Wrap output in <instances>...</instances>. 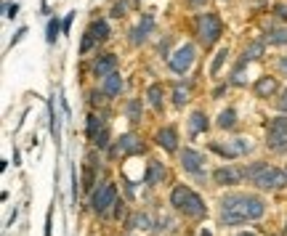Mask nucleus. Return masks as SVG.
<instances>
[{
    "mask_svg": "<svg viewBox=\"0 0 287 236\" xmlns=\"http://www.w3.org/2000/svg\"><path fill=\"white\" fill-rule=\"evenodd\" d=\"M266 205L261 196H250V194H229L221 202V223L223 226H239L245 220H258Z\"/></svg>",
    "mask_w": 287,
    "mask_h": 236,
    "instance_id": "obj_1",
    "label": "nucleus"
},
{
    "mask_svg": "<svg viewBox=\"0 0 287 236\" xmlns=\"http://www.w3.org/2000/svg\"><path fill=\"white\" fill-rule=\"evenodd\" d=\"M170 205L178 210V212H184L186 218H202L205 215V202L199 199V194H194L189 186H176L173 191H170Z\"/></svg>",
    "mask_w": 287,
    "mask_h": 236,
    "instance_id": "obj_2",
    "label": "nucleus"
},
{
    "mask_svg": "<svg viewBox=\"0 0 287 236\" xmlns=\"http://www.w3.org/2000/svg\"><path fill=\"white\" fill-rule=\"evenodd\" d=\"M221 35H223V24H221V19L215 11H205L199 19H197V40L202 48H213L215 43L221 40Z\"/></svg>",
    "mask_w": 287,
    "mask_h": 236,
    "instance_id": "obj_3",
    "label": "nucleus"
},
{
    "mask_svg": "<svg viewBox=\"0 0 287 236\" xmlns=\"http://www.w3.org/2000/svg\"><path fill=\"white\" fill-rule=\"evenodd\" d=\"M194 56H197L194 45L184 43V45H178V48L167 56V64H170V69H173L176 75H186L189 69H191V64H194Z\"/></svg>",
    "mask_w": 287,
    "mask_h": 236,
    "instance_id": "obj_4",
    "label": "nucleus"
},
{
    "mask_svg": "<svg viewBox=\"0 0 287 236\" xmlns=\"http://www.w3.org/2000/svg\"><path fill=\"white\" fill-rule=\"evenodd\" d=\"M253 183L258 188H263V191H274V188H282L287 183V173L271 167V164H266V167H263L255 178H253Z\"/></svg>",
    "mask_w": 287,
    "mask_h": 236,
    "instance_id": "obj_5",
    "label": "nucleus"
},
{
    "mask_svg": "<svg viewBox=\"0 0 287 236\" xmlns=\"http://www.w3.org/2000/svg\"><path fill=\"white\" fill-rule=\"evenodd\" d=\"M112 205H117V188H114V183H101V186L93 191L91 207H93V212L104 215V212L109 210Z\"/></svg>",
    "mask_w": 287,
    "mask_h": 236,
    "instance_id": "obj_6",
    "label": "nucleus"
},
{
    "mask_svg": "<svg viewBox=\"0 0 287 236\" xmlns=\"http://www.w3.org/2000/svg\"><path fill=\"white\" fill-rule=\"evenodd\" d=\"M213 151H218L223 157H242L247 151H253V141L250 138H234V141H226V144H213Z\"/></svg>",
    "mask_w": 287,
    "mask_h": 236,
    "instance_id": "obj_7",
    "label": "nucleus"
},
{
    "mask_svg": "<svg viewBox=\"0 0 287 236\" xmlns=\"http://www.w3.org/2000/svg\"><path fill=\"white\" fill-rule=\"evenodd\" d=\"M138 151H144L141 138L133 136V133H125V136H120L117 144L112 146V157H130V154H138Z\"/></svg>",
    "mask_w": 287,
    "mask_h": 236,
    "instance_id": "obj_8",
    "label": "nucleus"
},
{
    "mask_svg": "<svg viewBox=\"0 0 287 236\" xmlns=\"http://www.w3.org/2000/svg\"><path fill=\"white\" fill-rule=\"evenodd\" d=\"M245 170L242 167H234V164H226V167H218L213 173V181L218 183V186H237L239 181L245 178Z\"/></svg>",
    "mask_w": 287,
    "mask_h": 236,
    "instance_id": "obj_9",
    "label": "nucleus"
},
{
    "mask_svg": "<svg viewBox=\"0 0 287 236\" xmlns=\"http://www.w3.org/2000/svg\"><path fill=\"white\" fill-rule=\"evenodd\" d=\"M117 72V56L114 53H104V56H99L93 61V75L96 77H109V75H114Z\"/></svg>",
    "mask_w": 287,
    "mask_h": 236,
    "instance_id": "obj_10",
    "label": "nucleus"
},
{
    "mask_svg": "<svg viewBox=\"0 0 287 236\" xmlns=\"http://www.w3.org/2000/svg\"><path fill=\"white\" fill-rule=\"evenodd\" d=\"M253 93L258 98H271V96H277L279 93V82L277 77H269V75H263L255 80V85H253Z\"/></svg>",
    "mask_w": 287,
    "mask_h": 236,
    "instance_id": "obj_11",
    "label": "nucleus"
},
{
    "mask_svg": "<svg viewBox=\"0 0 287 236\" xmlns=\"http://www.w3.org/2000/svg\"><path fill=\"white\" fill-rule=\"evenodd\" d=\"M202 164H205V157L194 149H184L181 151V167L189 173H202Z\"/></svg>",
    "mask_w": 287,
    "mask_h": 236,
    "instance_id": "obj_12",
    "label": "nucleus"
},
{
    "mask_svg": "<svg viewBox=\"0 0 287 236\" xmlns=\"http://www.w3.org/2000/svg\"><path fill=\"white\" fill-rule=\"evenodd\" d=\"M162 178H165V164L157 162V159H149V164H147V175H144V183L157 186V183H162Z\"/></svg>",
    "mask_w": 287,
    "mask_h": 236,
    "instance_id": "obj_13",
    "label": "nucleus"
},
{
    "mask_svg": "<svg viewBox=\"0 0 287 236\" xmlns=\"http://www.w3.org/2000/svg\"><path fill=\"white\" fill-rule=\"evenodd\" d=\"M157 146H162L165 151H178V136H176V127H162L157 133Z\"/></svg>",
    "mask_w": 287,
    "mask_h": 236,
    "instance_id": "obj_14",
    "label": "nucleus"
},
{
    "mask_svg": "<svg viewBox=\"0 0 287 236\" xmlns=\"http://www.w3.org/2000/svg\"><path fill=\"white\" fill-rule=\"evenodd\" d=\"M123 75L120 72H114V75H109V77H104L101 80V90H104V96H120V90H123Z\"/></svg>",
    "mask_w": 287,
    "mask_h": 236,
    "instance_id": "obj_15",
    "label": "nucleus"
},
{
    "mask_svg": "<svg viewBox=\"0 0 287 236\" xmlns=\"http://www.w3.org/2000/svg\"><path fill=\"white\" fill-rule=\"evenodd\" d=\"M266 146L274 151L287 149V130H266Z\"/></svg>",
    "mask_w": 287,
    "mask_h": 236,
    "instance_id": "obj_16",
    "label": "nucleus"
},
{
    "mask_svg": "<svg viewBox=\"0 0 287 236\" xmlns=\"http://www.w3.org/2000/svg\"><path fill=\"white\" fill-rule=\"evenodd\" d=\"M147 98H149V104H152V109H162V101H165V90H162V85L160 82H152V85L147 88Z\"/></svg>",
    "mask_w": 287,
    "mask_h": 236,
    "instance_id": "obj_17",
    "label": "nucleus"
},
{
    "mask_svg": "<svg viewBox=\"0 0 287 236\" xmlns=\"http://www.w3.org/2000/svg\"><path fill=\"white\" fill-rule=\"evenodd\" d=\"M88 35L96 40V43H101V40H106L109 38V24H106L104 19H99V21H93L91 24V29H88Z\"/></svg>",
    "mask_w": 287,
    "mask_h": 236,
    "instance_id": "obj_18",
    "label": "nucleus"
},
{
    "mask_svg": "<svg viewBox=\"0 0 287 236\" xmlns=\"http://www.w3.org/2000/svg\"><path fill=\"white\" fill-rule=\"evenodd\" d=\"M263 40L269 45H287V27H279V29H269L263 35Z\"/></svg>",
    "mask_w": 287,
    "mask_h": 236,
    "instance_id": "obj_19",
    "label": "nucleus"
},
{
    "mask_svg": "<svg viewBox=\"0 0 287 236\" xmlns=\"http://www.w3.org/2000/svg\"><path fill=\"white\" fill-rule=\"evenodd\" d=\"M263 48H266V40H255V43H250L247 48H245V53H242V58H245V61H255V58L263 56Z\"/></svg>",
    "mask_w": 287,
    "mask_h": 236,
    "instance_id": "obj_20",
    "label": "nucleus"
},
{
    "mask_svg": "<svg viewBox=\"0 0 287 236\" xmlns=\"http://www.w3.org/2000/svg\"><path fill=\"white\" fill-rule=\"evenodd\" d=\"M104 130H106V122L101 120V117L91 114V117H88V136H91V141H96V138H99Z\"/></svg>",
    "mask_w": 287,
    "mask_h": 236,
    "instance_id": "obj_21",
    "label": "nucleus"
},
{
    "mask_svg": "<svg viewBox=\"0 0 287 236\" xmlns=\"http://www.w3.org/2000/svg\"><path fill=\"white\" fill-rule=\"evenodd\" d=\"M234 125H237V112L234 109H223L218 114V127L221 130H234Z\"/></svg>",
    "mask_w": 287,
    "mask_h": 236,
    "instance_id": "obj_22",
    "label": "nucleus"
},
{
    "mask_svg": "<svg viewBox=\"0 0 287 236\" xmlns=\"http://www.w3.org/2000/svg\"><path fill=\"white\" fill-rule=\"evenodd\" d=\"M152 29V16H147V19H144V24H138L133 32H130V35H133V38H130V43H133V45H138V43H144V40H147V32Z\"/></svg>",
    "mask_w": 287,
    "mask_h": 236,
    "instance_id": "obj_23",
    "label": "nucleus"
},
{
    "mask_svg": "<svg viewBox=\"0 0 287 236\" xmlns=\"http://www.w3.org/2000/svg\"><path fill=\"white\" fill-rule=\"evenodd\" d=\"M189 127H191V133H202V130H208V117L202 114V112H194L191 114V120H189Z\"/></svg>",
    "mask_w": 287,
    "mask_h": 236,
    "instance_id": "obj_24",
    "label": "nucleus"
},
{
    "mask_svg": "<svg viewBox=\"0 0 287 236\" xmlns=\"http://www.w3.org/2000/svg\"><path fill=\"white\" fill-rule=\"evenodd\" d=\"M152 218L147 215V212H136V215L128 218V228H149Z\"/></svg>",
    "mask_w": 287,
    "mask_h": 236,
    "instance_id": "obj_25",
    "label": "nucleus"
},
{
    "mask_svg": "<svg viewBox=\"0 0 287 236\" xmlns=\"http://www.w3.org/2000/svg\"><path fill=\"white\" fill-rule=\"evenodd\" d=\"M125 112H128V120L130 122H138L141 120V98H130Z\"/></svg>",
    "mask_w": 287,
    "mask_h": 236,
    "instance_id": "obj_26",
    "label": "nucleus"
},
{
    "mask_svg": "<svg viewBox=\"0 0 287 236\" xmlns=\"http://www.w3.org/2000/svg\"><path fill=\"white\" fill-rule=\"evenodd\" d=\"M226 56H229V51H226V48H221L218 53H215V58H213V66H210V75H213V77H218L221 66H223V61H226Z\"/></svg>",
    "mask_w": 287,
    "mask_h": 236,
    "instance_id": "obj_27",
    "label": "nucleus"
},
{
    "mask_svg": "<svg viewBox=\"0 0 287 236\" xmlns=\"http://www.w3.org/2000/svg\"><path fill=\"white\" fill-rule=\"evenodd\" d=\"M59 32H62V21H59V19H51V21H48V43H56V38H59Z\"/></svg>",
    "mask_w": 287,
    "mask_h": 236,
    "instance_id": "obj_28",
    "label": "nucleus"
},
{
    "mask_svg": "<svg viewBox=\"0 0 287 236\" xmlns=\"http://www.w3.org/2000/svg\"><path fill=\"white\" fill-rule=\"evenodd\" d=\"M186 101H189V90L178 85V88L173 90V104H176V106H184Z\"/></svg>",
    "mask_w": 287,
    "mask_h": 236,
    "instance_id": "obj_29",
    "label": "nucleus"
},
{
    "mask_svg": "<svg viewBox=\"0 0 287 236\" xmlns=\"http://www.w3.org/2000/svg\"><path fill=\"white\" fill-rule=\"evenodd\" d=\"M266 130H287V114L277 117V120H271V122L266 125Z\"/></svg>",
    "mask_w": 287,
    "mask_h": 236,
    "instance_id": "obj_30",
    "label": "nucleus"
},
{
    "mask_svg": "<svg viewBox=\"0 0 287 236\" xmlns=\"http://www.w3.org/2000/svg\"><path fill=\"white\" fill-rule=\"evenodd\" d=\"M93 43H96V40H93L91 35L85 32V38H82V45H80V53H88V51L93 48Z\"/></svg>",
    "mask_w": 287,
    "mask_h": 236,
    "instance_id": "obj_31",
    "label": "nucleus"
},
{
    "mask_svg": "<svg viewBox=\"0 0 287 236\" xmlns=\"http://www.w3.org/2000/svg\"><path fill=\"white\" fill-rule=\"evenodd\" d=\"M274 14H277L279 19H287V3H277L274 6Z\"/></svg>",
    "mask_w": 287,
    "mask_h": 236,
    "instance_id": "obj_32",
    "label": "nucleus"
},
{
    "mask_svg": "<svg viewBox=\"0 0 287 236\" xmlns=\"http://www.w3.org/2000/svg\"><path fill=\"white\" fill-rule=\"evenodd\" d=\"M277 106H279V112H284V114H287V90H282V93H279Z\"/></svg>",
    "mask_w": 287,
    "mask_h": 236,
    "instance_id": "obj_33",
    "label": "nucleus"
},
{
    "mask_svg": "<svg viewBox=\"0 0 287 236\" xmlns=\"http://www.w3.org/2000/svg\"><path fill=\"white\" fill-rule=\"evenodd\" d=\"M112 16H117V19H120V16H125V6H123V3L114 6V8H112Z\"/></svg>",
    "mask_w": 287,
    "mask_h": 236,
    "instance_id": "obj_34",
    "label": "nucleus"
},
{
    "mask_svg": "<svg viewBox=\"0 0 287 236\" xmlns=\"http://www.w3.org/2000/svg\"><path fill=\"white\" fill-rule=\"evenodd\" d=\"M279 72L287 77V56H282V58H279Z\"/></svg>",
    "mask_w": 287,
    "mask_h": 236,
    "instance_id": "obj_35",
    "label": "nucleus"
},
{
    "mask_svg": "<svg viewBox=\"0 0 287 236\" xmlns=\"http://www.w3.org/2000/svg\"><path fill=\"white\" fill-rule=\"evenodd\" d=\"M6 11H8V14H6V16H11V19H14V16H16V11H19V8H16V6H8Z\"/></svg>",
    "mask_w": 287,
    "mask_h": 236,
    "instance_id": "obj_36",
    "label": "nucleus"
},
{
    "mask_svg": "<svg viewBox=\"0 0 287 236\" xmlns=\"http://www.w3.org/2000/svg\"><path fill=\"white\" fill-rule=\"evenodd\" d=\"M69 24H72V14L64 19V32H69Z\"/></svg>",
    "mask_w": 287,
    "mask_h": 236,
    "instance_id": "obj_37",
    "label": "nucleus"
},
{
    "mask_svg": "<svg viewBox=\"0 0 287 236\" xmlns=\"http://www.w3.org/2000/svg\"><path fill=\"white\" fill-rule=\"evenodd\" d=\"M189 3H191V6H202L205 0H189Z\"/></svg>",
    "mask_w": 287,
    "mask_h": 236,
    "instance_id": "obj_38",
    "label": "nucleus"
},
{
    "mask_svg": "<svg viewBox=\"0 0 287 236\" xmlns=\"http://www.w3.org/2000/svg\"><path fill=\"white\" fill-rule=\"evenodd\" d=\"M237 236H255V233H237Z\"/></svg>",
    "mask_w": 287,
    "mask_h": 236,
    "instance_id": "obj_39",
    "label": "nucleus"
},
{
    "mask_svg": "<svg viewBox=\"0 0 287 236\" xmlns=\"http://www.w3.org/2000/svg\"><path fill=\"white\" fill-rule=\"evenodd\" d=\"M282 233H284V236H287V220H284V231H282Z\"/></svg>",
    "mask_w": 287,
    "mask_h": 236,
    "instance_id": "obj_40",
    "label": "nucleus"
},
{
    "mask_svg": "<svg viewBox=\"0 0 287 236\" xmlns=\"http://www.w3.org/2000/svg\"><path fill=\"white\" fill-rule=\"evenodd\" d=\"M284 173H287V167H284Z\"/></svg>",
    "mask_w": 287,
    "mask_h": 236,
    "instance_id": "obj_41",
    "label": "nucleus"
}]
</instances>
